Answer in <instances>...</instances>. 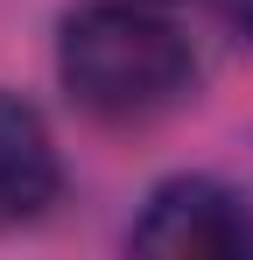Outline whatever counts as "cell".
Returning <instances> with one entry per match:
<instances>
[{"mask_svg":"<svg viewBox=\"0 0 253 260\" xmlns=\"http://www.w3.org/2000/svg\"><path fill=\"white\" fill-rule=\"evenodd\" d=\"M56 78L78 113L141 127L190 99L197 56L155 0H84L56 28Z\"/></svg>","mask_w":253,"mask_h":260,"instance_id":"cell-1","label":"cell"},{"mask_svg":"<svg viewBox=\"0 0 253 260\" xmlns=\"http://www.w3.org/2000/svg\"><path fill=\"white\" fill-rule=\"evenodd\" d=\"M64 197L56 134L21 91H0V225H36Z\"/></svg>","mask_w":253,"mask_h":260,"instance_id":"cell-3","label":"cell"},{"mask_svg":"<svg viewBox=\"0 0 253 260\" xmlns=\"http://www.w3.org/2000/svg\"><path fill=\"white\" fill-rule=\"evenodd\" d=\"M218 7V21H232L239 36H253V0H211Z\"/></svg>","mask_w":253,"mask_h":260,"instance_id":"cell-4","label":"cell"},{"mask_svg":"<svg viewBox=\"0 0 253 260\" xmlns=\"http://www.w3.org/2000/svg\"><path fill=\"white\" fill-rule=\"evenodd\" d=\"M134 253L162 260H246L253 253V204L218 176H169L148 190L141 218L126 225Z\"/></svg>","mask_w":253,"mask_h":260,"instance_id":"cell-2","label":"cell"}]
</instances>
